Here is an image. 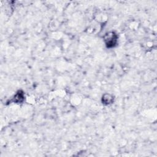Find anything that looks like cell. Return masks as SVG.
I'll use <instances>...</instances> for the list:
<instances>
[{
	"label": "cell",
	"instance_id": "cell-1",
	"mask_svg": "<svg viewBox=\"0 0 157 157\" xmlns=\"http://www.w3.org/2000/svg\"><path fill=\"white\" fill-rule=\"evenodd\" d=\"M104 41L107 48L114 47L117 43L118 36L115 32H109L104 35Z\"/></svg>",
	"mask_w": 157,
	"mask_h": 157
},
{
	"label": "cell",
	"instance_id": "cell-2",
	"mask_svg": "<svg viewBox=\"0 0 157 157\" xmlns=\"http://www.w3.org/2000/svg\"><path fill=\"white\" fill-rule=\"evenodd\" d=\"M114 102V96L111 94H104L102 97V103L105 105H109Z\"/></svg>",
	"mask_w": 157,
	"mask_h": 157
},
{
	"label": "cell",
	"instance_id": "cell-3",
	"mask_svg": "<svg viewBox=\"0 0 157 157\" xmlns=\"http://www.w3.org/2000/svg\"><path fill=\"white\" fill-rule=\"evenodd\" d=\"M24 98L25 96H24L23 92H22V91H18L16 93V95L14 96L12 101L14 103H22L24 100Z\"/></svg>",
	"mask_w": 157,
	"mask_h": 157
}]
</instances>
